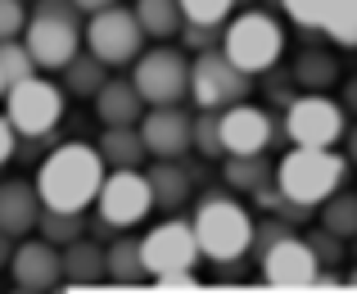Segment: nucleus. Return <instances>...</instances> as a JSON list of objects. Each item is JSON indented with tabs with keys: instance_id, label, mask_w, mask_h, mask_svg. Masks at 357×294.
<instances>
[{
	"instance_id": "f257e3e1",
	"label": "nucleus",
	"mask_w": 357,
	"mask_h": 294,
	"mask_svg": "<svg viewBox=\"0 0 357 294\" xmlns=\"http://www.w3.org/2000/svg\"><path fill=\"white\" fill-rule=\"evenodd\" d=\"M105 154L100 145H86V140H68V145H54L50 154L36 168V191H41L45 208H59V213H86L100 199V186H105Z\"/></svg>"
},
{
	"instance_id": "f03ea898",
	"label": "nucleus",
	"mask_w": 357,
	"mask_h": 294,
	"mask_svg": "<svg viewBox=\"0 0 357 294\" xmlns=\"http://www.w3.org/2000/svg\"><path fill=\"white\" fill-rule=\"evenodd\" d=\"M344 177H349V154H335V149L294 145L276 163L280 195H285L289 204H303V208H321L331 195H340Z\"/></svg>"
},
{
	"instance_id": "7ed1b4c3",
	"label": "nucleus",
	"mask_w": 357,
	"mask_h": 294,
	"mask_svg": "<svg viewBox=\"0 0 357 294\" xmlns=\"http://www.w3.org/2000/svg\"><path fill=\"white\" fill-rule=\"evenodd\" d=\"M82 9L73 0H36V14L23 27V45L32 50L36 68H68L82 54L86 32L77 27Z\"/></svg>"
},
{
	"instance_id": "20e7f679",
	"label": "nucleus",
	"mask_w": 357,
	"mask_h": 294,
	"mask_svg": "<svg viewBox=\"0 0 357 294\" xmlns=\"http://www.w3.org/2000/svg\"><path fill=\"white\" fill-rule=\"evenodd\" d=\"M195 235H199L204 258H213L218 267H231L253 249V217L240 199L208 195L195 213Z\"/></svg>"
},
{
	"instance_id": "39448f33",
	"label": "nucleus",
	"mask_w": 357,
	"mask_h": 294,
	"mask_svg": "<svg viewBox=\"0 0 357 294\" xmlns=\"http://www.w3.org/2000/svg\"><path fill=\"white\" fill-rule=\"evenodd\" d=\"M140 258H145V272L158 281V286H190L195 263L204 258L199 235H195V222H181V217H167V222L149 226L145 240H140Z\"/></svg>"
},
{
	"instance_id": "423d86ee",
	"label": "nucleus",
	"mask_w": 357,
	"mask_h": 294,
	"mask_svg": "<svg viewBox=\"0 0 357 294\" xmlns=\"http://www.w3.org/2000/svg\"><path fill=\"white\" fill-rule=\"evenodd\" d=\"M222 50H227V59L236 64V68H244L253 78V73L276 68L280 50H285V32H280V23L271 14L249 9V14L231 18L227 36H222Z\"/></svg>"
},
{
	"instance_id": "0eeeda50",
	"label": "nucleus",
	"mask_w": 357,
	"mask_h": 294,
	"mask_svg": "<svg viewBox=\"0 0 357 294\" xmlns=\"http://www.w3.org/2000/svg\"><path fill=\"white\" fill-rule=\"evenodd\" d=\"M63 96H68V91L54 87V82L27 78V82H18V87L5 91V118L14 122L18 136H32V140L54 136V127H59V118H63Z\"/></svg>"
},
{
	"instance_id": "6e6552de",
	"label": "nucleus",
	"mask_w": 357,
	"mask_h": 294,
	"mask_svg": "<svg viewBox=\"0 0 357 294\" xmlns=\"http://www.w3.org/2000/svg\"><path fill=\"white\" fill-rule=\"evenodd\" d=\"M285 136L294 145L307 149H331L349 136V122H344V104H335L326 91H303L294 104L285 109Z\"/></svg>"
},
{
	"instance_id": "1a4fd4ad",
	"label": "nucleus",
	"mask_w": 357,
	"mask_h": 294,
	"mask_svg": "<svg viewBox=\"0 0 357 294\" xmlns=\"http://www.w3.org/2000/svg\"><path fill=\"white\" fill-rule=\"evenodd\" d=\"M249 73L236 68V64L227 59V50H204L190 59V100L195 109H231V104L249 100Z\"/></svg>"
},
{
	"instance_id": "9d476101",
	"label": "nucleus",
	"mask_w": 357,
	"mask_h": 294,
	"mask_svg": "<svg viewBox=\"0 0 357 294\" xmlns=\"http://www.w3.org/2000/svg\"><path fill=\"white\" fill-rule=\"evenodd\" d=\"M131 82H136L140 100L145 104H181L190 96V54L172 50V45H154L136 59L131 68Z\"/></svg>"
},
{
	"instance_id": "9b49d317",
	"label": "nucleus",
	"mask_w": 357,
	"mask_h": 294,
	"mask_svg": "<svg viewBox=\"0 0 357 294\" xmlns=\"http://www.w3.org/2000/svg\"><path fill=\"white\" fill-rule=\"evenodd\" d=\"M140 45H145V27H140V18H136V9H100V14H91V23H86V50L96 54L105 68H118V64H136L140 54Z\"/></svg>"
},
{
	"instance_id": "f8f14e48",
	"label": "nucleus",
	"mask_w": 357,
	"mask_h": 294,
	"mask_svg": "<svg viewBox=\"0 0 357 294\" xmlns=\"http://www.w3.org/2000/svg\"><path fill=\"white\" fill-rule=\"evenodd\" d=\"M100 222L105 226H118V231H131L136 222H145L149 208H154V191H149V177L140 168H118V172L105 177L100 186Z\"/></svg>"
},
{
	"instance_id": "ddd939ff",
	"label": "nucleus",
	"mask_w": 357,
	"mask_h": 294,
	"mask_svg": "<svg viewBox=\"0 0 357 294\" xmlns=\"http://www.w3.org/2000/svg\"><path fill=\"white\" fill-rule=\"evenodd\" d=\"M258 267H262V281H267V286H280V290L317 286V277H321V258L312 253L307 235H294V231L280 235V240L258 258Z\"/></svg>"
},
{
	"instance_id": "4468645a",
	"label": "nucleus",
	"mask_w": 357,
	"mask_h": 294,
	"mask_svg": "<svg viewBox=\"0 0 357 294\" xmlns=\"http://www.w3.org/2000/svg\"><path fill=\"white\" fill-rule=\"evenodd\" d=\"M140 136H145L149 159H185L195 149V113L176 109V104H158L140 118Z\"/></svg>"
},
{
	"instance_id": "2eb2a0df",
	"label": "nucleus",
	"mask_w": 357,
	"mask_h": 294,
	"mask_svg": "<svg viewBox=\"0 0 357 294\" xmlns=\"http://www.w3.org/2000/svg\"><path fill=\"white\" fill-rule=\"evenodd\" d=\"M271 136H276V122L267 118V109L249 100L222 109V149L227 154H267Z\"/></svg>"
},
{
	"instance_id": "dca6fc26",
	"label": "nucleus",
	"mask_w": 357,
	"mask_h": 294,
	"mask_svg": "<svg viewBox=\"0 0 357 294\" xmlns=\"http://www.w3.org/2000/svg\"><path fill=\"white\" fill-rule=\"evenodd\" d=\"M9 272H14V286L50 294L63 281V249H59V244H50L45 235L23 240L14 249V258H9Z\"/></svg>"
},
{
	"instance_id": "f3484780",
	"label": "nucleus",
	"mask_w": 357,
	"mask_h": 294,
	"mask_svg": "<svg viewBox=\"0 0 357 294\" xmlns=\"http://www.w3.org/2000/svg\"><path fill=\"white\" fill-rule=\"evenodd\" d=\"M45 204H41V191L32 182H0V231L14 235V240H27L41 222Z\"/></svg>"
},
{
	"instance_id": "a211bd4d",
	"label": "nucleus",
	"mask_w": 357,
	"mask_h": 294,
	"mask_svg": "<svg viewBox=\"0 0 357 294\" xmlns=\"http://www.w3.org/2000/svg\"><path fill=\"white\" fill-rule=\"evenodd\" d=\"M96 118L105 122V127H140L145 100H140L136 82L131 78H109L105 87L96 91Z\"/></svg>"
},
{
	"instance_id": "6ab92c4d",
	"label": "nucleus",
	"mask_w": 357,
	"mask_h": 294,
	"mask_svg": "<svg viewBox=\"0 0 357 294\" xmlns=\"http://www.w3.org/2000/svg\"><path fill=\"white\" fill-rule=\"evenodd\" d=\"M145 177L149 191H154V208H163V213H176L190 199V172L181 168V159H154V168Z\"/></svg>"
},
{
	"instance_id": "aec40b11",
	"label": "nucleus",
	"mask_w": 357,
	"mask_h": 294,
	"mask_svg": "<svg viewBox=\"0 0 357 294\" xmlns=\"http://www.w3.org/2000/svg\"><path fill=\"white\" fill-rule=\"evenodd\" d=\"M109 277V249H100L96 240H73L63 244V281L68 286H91V281Z\"/></svg>"
},
{
	"instance_id": "412c9836",
	"label": "nucleus",
	"mask_w": 357,
	"mask_h": 294,
	"mask_svg": "<svg viewBox=\"0 0 357 294\" xmlns=\"http://www.w3.org/2000/svg\"><path fill=\"white\" fill-rule=\"evenodd\" d=\"M100 154H105L109 172H118V168H140L145 163V136H140V127H105L100 131Z\"/></svg>"
},
{
	"instance_id": "4be33fe9",
	"label": "nucleus",
	"mask_w": 357,
	"mask_h": 294,
	"mask_svg": "<svg viewBox=\"0 0 357 294\" xmlns=\"http://www.w3.org/2000/svg\"><path fill=\"white\" fill-rule=\"evenodd\" d=\"M222 177L236 191H262V186L276 182V168H271L267 154H227L222 159Z\"/></svg>"
},
{
	"instance_id": "5701e85b",
	"label": "nucleus",
	"mask_w": 357,
	"mask_h": 294,
	"mask_svg": "<svg viewBox=\"0 0 357 294\" xmlns=\"http://www.w3.org/2000/svg\"><path fill=\"white\" fill-rule=\"evenodd\" d=\"M289 78H294L303 91H326L335 78H340V64H335V54H326V50H298L294 64H289Z\"/></svg>"
},
{
	"instance_id": "b1692460",
	"label": "nucleus",
	"mask_w": 357,
	"mask_h": 294,
	"mask_svg": "<svg viewBox=\"0 0 357 294\" xmlns=\"http://www.w3.org/2000/svg\"><path fill=\"white\" fill-rule=\"evenodd\" d=\"M59 73H63V91H68L73 100H82V96H91V100H96V91L109 82L105 64H100L91 50H86V54H77V59H73L68 68H59Z\"/></svg>"
},
{
	"instance_id": "393cba45",
	"label": "nucleus",
	"mask_w": 357,
	"mask_h": 294,
	"mask_svg": "<svg viewBox=\"0 0 357 294\" xmlns=\"http://www.w3.org/2000/svg\"><path fill=\"white\" fill-rule=\"evenodd\" d=\"M136 18L145 27V36H176L185 23L181 0H136Z\"/></svg>"
},
{
	"instance_id": "a878e982",
	"label": "nucleus",
	"mask_w": 357,
	"mask_h": 294,
	"mask_svg": "<svg viewBox=\"0 0 357 294\" xmlns=\"http://www.w3.org/2000/svg\"><path fill=\"white\" fill-rule=\"evenodd\" d=\"M145 258H140V240H131V235H118L114 244H109V281H118V286H131V281H145Z\"/></svg>"
},
{
	"instance_id": "bb28decb",
	"label": "nucleus",
	"mask_w": 357,
	"mask_h": 294,
	"mask_svg": "<svg viewBox=\"0 0 357 294\" xmlns=\"http://www.w3.org/2000/svg\"><path fill=\"white\" fill-rule=\"evenodd\" d=\"M0 78H5V91L27 82V78H36V59L23 45V36L18 41H0Z\"/></svg>"
},
{
	"instance_id": "cd10ccee",
	"label": "nucleus",
	"mask_w": 357,
	"mask_h": 294,
	"mask_svg": "<svg viewBox=\"0 0 357 294\" xmlns=\"http://www.w3.org/2000/svg\"><path fill=\"white\" fill-rule=\"evenodd\" d=\"M321 226L326 231H335V235H344V240H349V235H357V195H331L321 204Z\"/></svg>"
},
{
	"instance_id": "c85d7f7f",
	"label": "nucleus",
	"mask_w": 357,
	"mask_h": 294,
	"mask_svg": "<svg viewBox=\"0 0 357 294\" xmlns=\"http://www.w3.org/2000/svg\"><path fill=\"white\" fill-rule=\"evenodd\" d=\"M36 235H45L50 244H73L82 240V213H59V208H45L41 222H36Z\"/></svg>"
},
{
	"instance_id": "c756f323",
	"label": "nucleus",
	"mask_w": 357,
	"mask_h": 294,
	"mask_svg": "<svg viewBox=\"0 0 357 294\" xmlns=\"http://www.w3.org/2000/svg\"><path fill=\"white\" fill-rule=\"evenodd\" d=\"M195 149H199L204 159H227V149H222V113L218 109L195 113Z\"/></svg>"
},
{
	"instance_id": "7c9ffc66",
	"label": "nucleus",
	"mask_w": 357,
	"mask_h": 294,
	"mask_svg": "<svg viewBox=\"0 0 357 294\" xmlns=\"http://www.w3.org/2000/svg\"><path fill=\"white\" fill-rule=\"evenodd\" d=\"M240 0H181V14L185 23H204V27H222L231 18Z\"/></svg>"
},
{
	"instance_id": "2f4dec72",
	"label": "nucleus",
	"mask_w": 357,
	"mask_h": 294,
	"mask_svg": "<svg viewBox=\"0 0 357 294\" xmlns=\"http://www.w3.org/2000/svg\"><path fill=\"white\" fill-rule=\"evenodd\" d=\"M222 27H204V23H181V45L185 50H195V54H204V50H218V41H222Z\"/></svg>"
},
{
	"instance_id": "473e14b6",
	"label": "nucleus",
	"mask_w": 357,
	"mask_h": 294,
	"mask_svg": "<svg viewBox=\"0 0 357 294\" xmlns=\"http://www.w3.org/2000/svg\"><path fill=\"white\" fill-rule=\"evenodd\" d=\"M27 9H23V0H0V41H18L23 36V27H27Z\"/></svg>"
},
{
	"instance_id": "72a5a7b5",
	"label": "nucleus",
	"mask_w": 357,
	"mask_h": 294,
	"mask_svg": "<svg viewBox=\"0 0 357 294\" xmlns=\"http://www.w3.org/2000/svg\"><path fill=\"white\" fill-rule=\"evenodd\" d=\"M280 235H289V222H285V217H262V222H253V253L262 258V253H267Z\"/></svg>"
},
{
	"instance_id": "f704fd0d",
	"label": "nucleus",
	"mask_w": 357,
	"mask_h": 294,
	"mask_svg": "<svg viewBox=\"0 0 357 294\" xmlns=\"http://www.w3.org/2000/svg\"><path fill=\"white\" fill-rule=\"evenodd\" d=\"M307 244H312V253H317L321 263H340V258H344V235L326 231V226H321V231H312V235H307Z\"/></svg>"
},
{
	"instance_id": "c9c22d12",
	"label": "nucleus",
	"mask_w": 357,
	"mask_h": 294,
	"mask_svg": "<svg viewBox=\"0 0 357 294\" xmlns=\"http://www.w3.org/2000/svg\"><path fill=\"white\" fill-rule=\"evenodd\" d=\"M14 154H18V131H14L9 118H0V168H5Z\"/></svg>"
},
{
	"instance_id": "e433bc0d",
	"label": "nucleus",
	"mask_w": 357,
	"mask_h": 294,
	"mask_svg": "<svg viewBox=\"0 0 357 294\" xmlns=\"http://www.w3.org/2000/svg\"><path fill=\"white\" fill-rule=\"evenodd\" d=\"M73 5H77L82 14H100V9H114L118 0H73Z\"/></svg>"
},
{
	"instance_id": "4c0bfd02",
	"label": "nucleus",
	"mask_w": 357,
	"mask_h": 294,
	"mask_svg": "<svg viewBox=\"0 0 357 294\" xmlns=\"http://www.w3.org/2000/svg\"><path fill=\"white\" fill-rule=\"evenodd\" d=\"M14 249H18V244H14V235H5V231H0V267H9Z\"/></svg>"
},
{
	"instance_id": "58836bf2",
	"label": "nucleus",
	"mask_w": 357,
	"mask_h": 294,
	"mask_svg": "<svg viewBox=\"0 0 357 294\" xmlns=\"http://www.w3.org/2000/svg\"><path fill=\"white\" fill-rule=\"evenodd\" d=\"M344 154H349V163L357 168V127H349V136H344Z\"/></svg>"
},
{
	"instance_id": "ea45409f",
	"label": "nucleus",
	"mask_w": 357,
	"mask_h": 294,
	"mask_svg": "<svg viewBox=\"0 0 357 294\" xmlns=\"http://www.w3.org/2000/svg\"><path fill=\"white\" fill-rule=\"evenodd\" d=\"M344 109H353V113H357V78L349 82V87H344Z\"/></svg>"
},
{
	"instance_id": "a19ab883",
	"label": "nucleus",
	"mask_w": 357,
	"mask_h": 294,
	"mask_svg": "<svg viewBox=\"0 0 357 294\" xmlns=\"http://www.w3.org/2000/svg\"><path fill=\"white\" fill-rule=\"evenodd\" d=\"M9 294H41V290H23V286H18V290H9Z\"/></svg>"
},
{
	"instance_id": "79ce46f5",
	"label": "nucleus",
	"mask_w": 357,
	"mask_h": 294,
	"mask_svg": "<svg viewBox=\"0 0 357 294\" xmlns=\"http://www.w3.org/2000/svg\"><path fill=\"white\" fill-rule=\"evenodd\" d=\"M349 286H357V267H353V272H349Z\"/></svg>"
},
{
	"instance_id": "37998d69",
	"label": "nucleus",
	"mask_w": 357,
	"mask_h": 294,
	"mask_svg": "<svg viewBox=\"0 0 357 294\" xmlns=\"http://www.w3.org/2000/svg\"><path fill=\"white\" fill-rule=\"evenodd\" d=\"M50 294H73V286H68V290H59V286H54V290H50Z\"/></svg>"
},
{
	"instance_id": "c03bdc74",
	"label": "nucleus",
	"mask_w": 357,
	"mask_h": 294,
	"mask_svg": "<svg viewBox=\"0 0 357 294\" xmlns=\"http://www.w3.org/2000/svg\"><path fill=\"white\" fill-rule=\"evenodd\" d=\"M0 96H5V78H0Z\"/></svg>"
}]
</instances>
